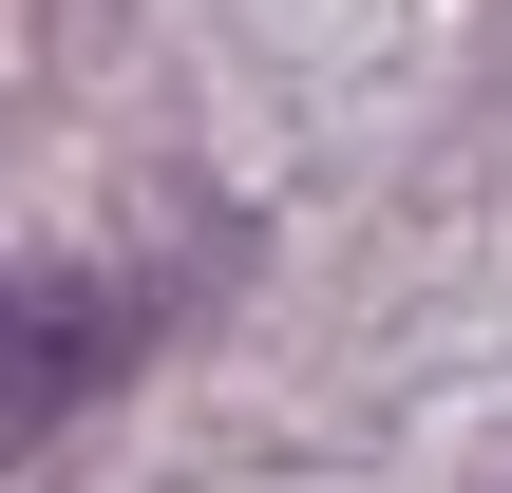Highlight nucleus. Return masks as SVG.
<instances>
[{"mask_svg": "<svg viewBox=\"0 0 512 493\" xmlns=\"http://www.w3.org/2000/svg\"><path fill=\"white\" fill-rule=\"evenodd\" d=\"M133 342H152L133 285H95V266H0V475H19L95 380H133Z\"/></svg>", "mask_w": 512, "mask_h": 493, "instance_id": "1", "label": "nucleus"}]
</instances>
